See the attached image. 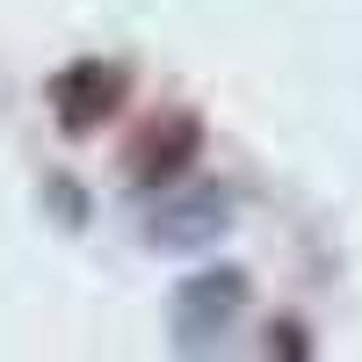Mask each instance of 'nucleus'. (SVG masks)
<instances>
[{"label": "nucleus", "instance_id": "1", "mask_svg": "<svg viewBox=\"0 0 362 362\" xmlns=\"http://www.w3.org/2000/svg\"><path fill=\"white\" fill-rule=\"evenodd\" d=\"M124 95H131V80H124V66H109V58H73V66L51 80V109H58L66 131H102L109 116L124 109Z\"/></svg>", "mask_w": 362, "mask_h": 362}, {"label": "nucleus", "instance_id": "2", "mask_svg": "<svg viewBox=\"0 0 362 362\" xmlns=\"http://www.w3.org/2000/svg\"><path fill=\"white\" fill-rule=\"evenodd\" d=\"M189 160H196V116H153L138 131V145H131L138 181H174Z\"/></svg>", "mask_w": 362, "mask_h": 362}]
</instances>
